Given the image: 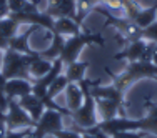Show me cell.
I'll list each match as a JSON object with an SVG mask.
<instances>
[{
    "label": "cell",
    "mask_w": 157,
    "mask_h": 138,
    "mask_svg": "<svg viewBox=\"0 0 157 138\" xmlns=\"http://www.w3.org/2000/svg\"><path fill=\"white\" fill-rule=\"evenodd\" d=\"M112 77V85L117 87L119 90L125 92L130 88L136 82L144 80V78H152L157 80V65L147 60H137V62H127L124 72L119 75H110Z\"/></svg>",
    "instance_id": "obj_1"
},
{
    "label": "cell",
    "mask_w": 157,
    "mask_h": 138,
    "mask_svg": "<svg viewBox=\"0 0 157 138\" xmlns=\"http://www.w3.org/2000/svg\"><path fill=\"white\" fill-rule=\"evenodd\" d=\"M80 88L84 92V103L80 108H77L75 111H70L69 118L72 120V128L75 130H85L92 128L99 123V115H97V107H95V98L90 93V80H82Z\"/></svg>",
    "instance_id": "obj_2"
},
{
    "label": "cell",
    "mask_w": 157,
    "mask_h": 138,
    "mask_svg": "<svg viewBox=\"0 0 157 138\" xmlns=\"http://www.w3.org/2000/svg\"><path fill=\"white\" fill-rule=\"evenodd\" d=\"M37 55H39V50H32L30 53H18L15 50L7 48L3 52V62L0 72L5 75L7 80H10V78H25V80L32 82L29 68H30V63Z\"/></svg>",
    "instance_id": "obj_3"
},
{
    "label": "cell",
    "mask_w": 157,
    "mask_h": 138,
    "mask_svg": "<svg viewBox=\"0 0 157 138\" xmlns=\"http://www.w3.org/2000/svg\"><path fill=\"white\" fill-rule=\"evenodd\" d=\"M152 47H154V43L147 42L144 38H137V40H132V42H127L121 53L115 55V60H125V62L147 60V62H151Z\"/></svg>",
    "instance_id": "obj_4"
},
{
    "label": "cell",
    "mask_w": 157,
    "mask_h": 138,
    "mask_svg": "<svg viewBox=\"0 0 157 138\" xmlns=\"http://www.w3.org/2000/svg\"><path fill=\"white\" fill-rule=\"evenodd\" d=\"M5 122H7V128L9 130H22V128H33L35 126V122L20 107L18 100H9L7 102Z\"/></svg>",
    "instance_id": "obj_5"
},
{
    "label": "cell",
    "mask_w": 157,
    "mask_h": 138,
    "mask_svg": "<svg viewBox=\"0 0 157 138\" xmlns=\"http://www.w3.org/2000/svg\"><path fill=\"white\" fill-rule=\"evenodd\" d=\"M100 130H102L105 135H115V133L121 132H137L139 130V122L132 120V118H127L124 115H117V117L110 118V120H102L97 123Z\"/></svg>",
    "instance_id": "obj_6"
},
{
    "label": "cell",
    "mask_w": 157,
    "mask_h": 138,
    "mask_svg": "<svg viewBox=\"0 0 157 138\" xmlns=\"http://www.w3.org/2000/svg\"><path fill=\"white\" fill-rule=\"evenodd\" d=\"M44 12L52 18L70 17L77 20V0H48L47 9Z\"/></svg>",
    "instance_id": "obj_7"
},
{
    "label": "cell",
    "mask_w": 157,
    "mask_h": 138,
    "mask_svg": "<svg viewBox=\"0 0 157 138\" xmlns=\"http://www.w3.org/2000/svg\"><path fill=\"white\" fill-rule=\"evenodd\" d=\"M95 107H97V115L99 120H110L117 115H124V102L121 100H112V98H95Z\"/></svg>",
    "instance_id": "obj_8"
},
{
    "label": "cell",
    "mask_w": 157,
    "mask_h": 138,
    "mask_svg": "<svg viewBox=\"0 0 157 138\" xmlns=\"http://www.w3.org/2000/svg\"><path fill=\"white\" fill-rule=\"evenodd\" d=\"M32 93V82L25 78H10L5 85V96L9 100H20L22 96Z\"/></svg>",
    "instance_id": "obj_9"
},
{
    "label": "cell",
    "mask_w": 157,
    "mask_h": 138,
    "mask_svg": "<svg viewBox=\"0 0 157 138\" xmlns=\"http://www.w3.org/2000/svg\"><path fill=\"white\" fill-rule=\"evenodd\" d=\"M18 103H20V107L30 115V118L33 122L39 120V118L42 117V113L45 111V105H44L42 98L35 96L33 93H29V95L22 96V98L18 100Z\"/></svg>",
    "instance_id": "obj_10"
},
{
    "label": "cell",
    "mask_w": 157,
    "mask_h": 138,
    "mask_svg": "<svg viewBox=\"0 0 157 138\" xmlns=\"http://www.w3.org/2000/svg\"><path fill=\"white\" fill-rule=\"evenodd\" d=\"M80 27L82 25L78 24L77 20L70 17H60V18H55L54 20V28H52V33H59L62 37H74L77 33H80Z\"/></svg>",
    "instance_id": "obj_11"
},
{
    "label": "cell",
    "mask_w": 157,
    "mask_h": 138,
    "mask_svg": "<svg viewBox=\"0 0 157 138\" xmlns=\"http://www.w3.org/2000/svg\"><path fill=\"white\" fill-rule=\"evenodd\" d=\"M137 122H139V132L157 136V103H147V115Z\"/></svg>",
    "instance_id": "obj_12"
},
{
    "label": "cell",
    "mask_w": 157,
    "mask_h": 138,
    "mask_svg": "<svg viewBox=\"0 0 157 138\" xmlns=\"http://www.w3.org/2000/svg\"><path fill=\"white\" fill-rule=\"evenodd\" d=\"M84 103V92L78 83H69L65 88V108L69 111H75Z\"/></svg>",
    "instance_id": "obj_13"
},
{
    "label": "cell",
    "mask_w": 157,
    "mask_h": 138,
    "mask_svg": "<svg viewBox=\"0 0 157 138\" xmlns=\"http://www.w3.org/2000/svg\"><path fill=\"white\" fill-rule=\"evenodd\" d=\"M89 68V63L87 62H72L69 65L63 67V75L67 77V80L70 83H80L82 80H85V72Z\"/></svg>",
    "instance_id": "obj_14"
},
{
    "label": "cell",
    "mask_w": 157,
    "mask_h": 138,
    "mask_svg": "<svg viewBox=\"0 0 157 138\" xmlns=\"http://www.w3.org/2000/svg\"><path fill=\"white\" fill-rule=\"evenodd\" d=\"M63 42H65V37L59 35V33H52V38H50V45L44 50H39L40 52V57L45 58V60H50L54 62L55 58L60 57V52L63 48Z\"/></svg>",
    "instance_id": "obj_15"
},
{
    "label": "cell",
    "mask_w": 157,
    "mask_h": 138,
    "mask_svg": "<svg viewBox=\"0 0 157 138\" xmlns=\"http://www.w3.org/2000/svg\"><path fill=\"white\" fill-rule=\"evenodd\" d=\"M50 68H52V62L42 58V57H40V52H39V55L33 58V62L30 63V68H29V72H30V78H32V80H35V78L44 77L45 73L50 72Z\"/></svg>",
    "instance_id": "obj_16"
},
{
    "label": "cell",
    "mask_w": 157,
    "mask_h": 138,
    "mask_svg": "<svg viewBox=\"0 0 157 138\" xmlns=\"http://www.w3.org/2000/svg\"><path fill=\"white\" fill-rule=\"evenodd\" d=\"M154 20H157V12H155V7H145V9H140V12L137 13V17L134 18L132 24L136 25L137 28H145L152 24Z\"/></svg>",
    "instance_id": "obj_17"
},
{
    "label": "cell",
    "mask_w": 157,
    "mask_h": 138,
    "mask_svg": "<svg viewBox=\"0 0 157 138\" xmlns=\"http://www.w3.org/2000/svg\"><path fill=\"white\" fill-rule=\"evenodd\" d=\"M18 32H20V25H18L12 17L7 15V17L0 18V37L10 40L12 37H15Z\"/></svg>",
    "instance_id": "obj_18"
},
{
    "label": "cell",
    "mask_w": 157,
    "mask_h": 138,
    "mask_svg": "<svg viewBox=\"0 0 157 138\" xmlns=\"http://www.w3.org/2000/svg\"><path fill=\"white\" fill-rule=\"evenodd\" d=\"M140 38L147 40L151 43H157V20H154L149 27L140 30Z\"/></svg>",
    "instance_id": "obj_19"
},
{
    "label": "cell",
    "mask_w": 157,
    "mask_h": 138,
    "mask_svg": "<svg viewBox=\"0 0 157 138\" xmlns=\"http://www.w3.org/2000/svg\"><path fill=\"white\" fill-rule=\"evenodd\" d=\"M52 138H82V133L75 128H62L60 132L54 133Z\"/></svg>",
    "instance_id": "obj_20"
},
{
    "label": "cell",
    "mask_w": 157,
    "mask_h": 138,
    "mask_svg": "<svg viewBox=\"0 0 157 138\" xmlns=\"http://www.w3.org/2000/svg\"><path fill=\"white\" fill-rule=\"evenodd\" d=\"M5 85H7V78L0 72V110L5 111L7 110V96H5Z\"/></svg>",
    "instance_id": "obj_21"
},
{
    "label": "cell",
    "mask_w": 157,
    "mask_h": 138,
    "mask_svg": "<svg viewBox=\"0 0 157 138\" xmlns=\"http://www.w3.org/2000/svg\"><path fill=\"white\" fill-rule=\"evenodd\" d=\"M32 133V128H22V130H9L5 138H29Z\"/></svg>",
    "instance_id": "obj_22"
},
{
    "label": "cell",
    "mask_w": 157,
    "mask_h": 138,
    "mask_svg": "<svg viewBox=\"0 0 157 138\" xmlns=\"http://www.w3.org/2000/svg\"><path fill=\"white\" fill-rule=\"evenodd\" d=\"M9 2V10L10 12H20L27 7V3L30 0H7Z\"/></svg>",
    "instance_id": "obj_23"
},
{
    "label": "cell",
    "mask_w": 157,
    "mask_h": 138,
    "mask_svg": "<svg viewBox=\"0 0 157 138\" xmlns=\"http://www.w3.org/2000/svg\"><path fill=\"white\" fill-rule=\"evenodd\" d=\"M110 138H145V133L144 132H121V133H115L112 135Z\"/></svg>",
    "instance_id": "obj_24"
},
{
    "label": "cell",
    "mask_w": 157,
    "mask_h": 138,
    "mask_svg": "<svg viewBox=\"0 0 157 138\" xmlns=\"http://www.w3.org/2000/svg\"><path fill=\"white\" fill-rule=\"evenodd\" d=\"M7 132H9V128H7V122H5V111L0 110V138H5Z\"/></svg>",
    "instance_id": "obj_25"
},
{
    "label": "cell",
    "mask_w": 157,
    "mask_h": 138,
    "mask_svg": "<svg viewBox=\"0 0 157 138\" xmlns=\"http://www.w3.org/2000/svg\"><path fill=\"white\" fill-rule=\"evenodd\" d=\"M9 13H10V10H9V2H7V0H0V18L7 17Z\"/></svg>",
    "instance_id": "obj_26"
},
{
    "label": "cell",
    "mask_w": 157,
    "mask_h": 138,
    "mask_svg": "<svg viewBox=\"0 0 157 138\" xmlns=\"http://www.w3.org/2000/svg\"><path fill=\"white\" fill-rule=\"evenodd\" d=\"M151 62L157 65V43H154V47H152V53H151Z\"/></svg>",
    "instance_id": "obj_27"
},
{
    "label": "cell",
    "mask_w": 157,
    "mask_h": 138,
    "mask_svg": "<svg viewBox=\"0 0 157 138\" xmlns=\"http://www.w3.org/2000/svg\"><path fill=\"white\" fill-rule=\"evenodd\" d=\"M2 62H3V50H0V68H2Z\"/></svg>",
    "instance_id": "obj_28"
}]
</instances>
